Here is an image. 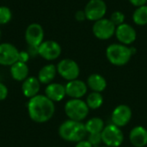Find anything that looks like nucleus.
Masks as SVG:
<instances>
[{
  "label": "nucleus",
  "mask_w": 147,
  "mask_h": 147,
  "mask_svg": "<svg viewBox=\"0 0 147 147\" xmlns=\"http://www.w3.org/2000/svg\"><path fill=\"white\" fill-rule=\"evenodd\" d=\"M102 134V140L109 147H119L124 140V135L121 128L114 124H109L104 127Z\"/></svg>",
  "instance_id": "obj_5"
},
{
  "label": "nucleus",
  "mask_w": 147,
  "mask_h": 147,
  "mask_svg": "<svg viewBox=\"0 0 147 147\" xmlns=\"http://www.w3.org/2000/svg\"><path fill=\"white\" fill-rule=\"evenodd\" d=\"M115 28L116 27L110 19L102 18L94 22L92 32L97 39L106 40L110 39L115 34Z\"/></svg>",
  "instance_id": "obj_7"
},
{
  "label": "nucleus",
  "mask_w": 147,
  "mask_h": 147,
  "mask_svg": "<svg viewBox=\"0 0 147 147\" xmlns=\"http://www.w3.org/2000/svg\"><path fill=\"white\" fill-rule=\"evenodd\" d=\"M133 53L131 47L121 43L111 44L106 49V57L108 60L112 65L116 66L127 65L131 59Z\"/></svg>",
  "instance_id": "obj_3"
},
{
  "label": "nucleus",
  "mask_w": 147,
  "mask_h": 147,
  "mask_svg": "<svg viewBox=\"0 0 147 147\" xmlns=\"http://www.w3.org/2000/svg\"><path fill=\"white\" fill-rule=\"evenodd\" d=\"M53 147H58V146H53Z\"/></svg>",
  "instance_id": "obj_34"
},
{
  "label": "nucleus",
  "mask_w": 147,
  "mask_h": 147,
  "mask_svg": "<svg viewBox=\"0 0 147 147\" xmlns=\"http://www.w3.org/2000/svg\"><path fill=\"white\" fill-rule=\"evenodd\" d=\"M75 147H93L91 146V144L88 141V140H82L78 143H77Z\"/></svg>",
  "instance_id": "obj_31"
},
{
  "label": "nucleus",
  "mask_w": 147,
  "mask_h": 147,
  "mask_svg": "<svg viewBox=\"0 0 147 147\" xmlns=\"http://www.w3.org/2000/svg\"><path fill=\"white\" fill-rule=\"evenodd\" d=\"M25 40L28 47H38L44 41V30L40 24L31 23L25 30Z\"/></svg>",
  "instance_id": "obj_10"
},
{
  "label": "nucleus",
  "mask_w": 147,
  "mask_h": 147,
  "mask_svg": "<svg viewBox=\"0 0 147 147\" xmlns=\"http://www.w3.org/2000/svg\"><path fill=\"white\" fill-rule=\"evenodd\" d=\"M131 144L135 147H145L147 145V129L142 126L134 127L129 134Z\"/></svg>",
  "instance_id": "obj_17"
},
{
  "label": "nucleus",
  "mask_w": 147,
  "mask_h": 147,
  "mask_svg": "<svg viewBox=\"0 0 147 147\" xmlns=\"http://www.w3.org/2000/svg\"><path fill=\"white\" fill-rule=\"evenodd\" d=\"M86 103L90 109H97L103 103V97L99 92H91L86 99Z\"/></svg>",
  "instance_id": "obj_23"
},
{
  "label": "nucleus",
  "mask_w": 147,
  "mask_h": 147,
  "mask_svg": "<svg viewBox=\"0 0 147 147\" xmlns=\"http://www.w3.org/2000/svg\"><path fill=\"white\" fill-rule=\"evenodd\" d=\"M29 59H30V55H29L28 52H27V51H20L19 52L18 61L27 64V62L29 60Z\"/></svg>",
  "instance_id": "obj_27"
},
{
  "label": "nucleus",
  "mask_w": 147,
  "mask_h": 147,
  "mask_svg": "<svg viewBox=\"0 0 147 147\" xmlns=\"http://www.w3.org/2000/svg\"><path fill=\"white\" fill-rule=\"evenodd\" d=\"M129 2L136 7H140L143 5H146L147 3V0H129Z\"/></svg>",
  "instance_id": "obj_30"
},
{
  "label": "nucleus",
  "mask_w": 147,
  "mask_h": 147,
  "mask_svg": "<svg viewBox=\"0 0 147 147\" xmlns=\"http://www.w3.org/2000/svg\"><path fill=\"white\" fill-rule=\"evenodd\" d=\"M19 52L11 43H0V65L11 66L17 62Z\"/></svg>",
  "instance_id": "obj_11"
},
{
  "label": "nucleus",
  "mask_w": 147,
  "mask_h": 147,
  "mask_svg": "<svg viewBox=\"0 0 147 147\" xmlns=\"http://www.w3.org/2000/svg\"><path fill=\"white\" fill-rule=\"evenodd\" d=\"M56 67L57 72L67 81L78 79L80 73L78 63L71 59H64L60 60Z\"/></svg>",
  "instance_id": "obj_6"
},
{
  "label": "nucleus",
  "mask_w": 147,
  "mask_h": 147,
  "mask_svg": "<svg viewBox=\"0 0 147 147\" xmlns=\"http://www.w3.org/2000/svg\"><path fill=\"white\" fill-rule=\"evenodd\" d=\"M101 147H109V146H101Z\"/></svg>",
  "instance_id": "obj_33"
},
{
  "label": "nucleus",
  "mask_w": 147,
  "mask_h": 147,
  "mask_svg": "<svg viewBox=\"0 0 147 147\" xmlns=\"http://www.w3.org/2000/svg\"><path fill=\"white\" fill-rule=\"evenodd\" d=\"M87 131L85 125L81 121L67 120L64 121L59 128V136L65 141L78 143L84 140Z\"/></svg>",
  "instance_id": "obj_2"
},
{
  "label": "nucleus",
  "mask_w": 147,
  "mask_h": 147,
  "mask_svg": "<svg viewBox=\"0 0 147 147\" xmlns=\"http://www.w3.org/2000/svg\"><path fill=\"white\" fill-rule=\"evenodd\" d=\"M62 49L60 45L52 40H44L38 47V55L46 60H55L61 54Z\"/></svg>",
  "instance_id": "obj_9"
},
{
  "label": "nucleus",
  "mask_w": 147,
  "mask_h": 147,
  "mask_svg": "<svg viewBox=\"0 0 147 147\" xmlns=\"http://www.w3.org/2000/svg\"><path fill=\"white\" fill-rule=\"evenodd\" d=\"M115 36L121 44L123 45H131L136 40L137 34L134 27L127 23H123L119 25L115 28Z\"/></svg>",
  "instance_id": "obj_13"
},
{
  "label": "nucleus",
  "mask_w": 147,
  "mask_h": 147,
  "mask_svg": "<svg viewBox=\"0 0 147 147\" xmlns=\"http://www.w3.org/2000/svg\"><path fill=\"white\" fill-rule=\"evenodd\" d=\"M84 125L88 134H101L105 127L104 121L99 117L90 119Z\"/></svg>",
  "instance_id": "obj_21"
},
{
  "label": "nucleus",
  "mask_w": 147,
  "mask_h": 147,
  "mask_svg": "<svg viewBox=\"0 0 147 147\" xmlns=\"http://www.w3.org/2000/svg\"><path fill=\"white\" fill-rule=\"evenodd\" d=\"M88 141L91 144L93 147H98L99 145L102 142V134H89Z\"/></svg>",
  "instance_id": "obj_26"
},
{
  "label": "nucleus",
  "mask_w": 147,
  "mask_h": 147,
  "mask_svg": "<svg viewBox=\"0 0 147 147\" xmlns=\"http://www.w3.org/2000/svg\"><path fill=\"white\" fill-rule=\"evenodd\" d=\"M87 85L94 91L101 93L107 87L106 79L100 74L94 73L91 74L87 80Z\"/></svg>",
  "instance_id": "obj_20"
},
{
  "label": "nucleus",
  "mask_w": 147,
  "mask_h": 147,
  "mask_svg": "<svg viewBox=\"0 0 147 147\" xmlns=\"http://www.w3.org/2000/svg\"><path fill=\"white\" fill-rule=\"evenodd\" d=\"M75 18L78 22H84L85 19H87L84 10H78L75 13Z\"/></svg>",
  "instance_id": "obj_29"
},
{
  "label": "nucleus",
  "mask_w": 147,
  "mask_h": 147,
  "mask_svg": "<svg viewBox=\"0 0 147 147\" xmlns=\"http://www.w3.org/2000/svg\"><path fill=\"white\" fill-rule=\"evenodd\" d=\"M30 119L37 123H45L52 119L55 112L54 102L45 95L29 98L27 104Z\"/></svg>",
  "instance_id": "obj_1"
},
{
  "label": "nucleus",
  "mask_w": 147,
  "mask_h": 147,
  "mask_svg": "<svg viewBox=\"0 0 147 147\" xmlns=\"http://www.w3.org/2000/svg\"><path fill=\"white\" fill-rule=\"evenodd\" d=\"M40 89V82L35 77H28L22 84V91L28 98H32L38 95Z\"/></svg>",
  "instance_id": "obj_16"
},
{
  "label": "nucleus",
  "mask_w": 147,
  "mask_h": 147,
  "mask_svg": "<svg viewBox=\"0 0 147 147\" xmlns=\"http://www.w3.org/2000/svg\"><path fill=\"white\" fill-rule=\"evenodd\" d=\"M132 118L131 109L125 104L118 105L112 113V122L114 125L122 127L127 125Z\"/></svg>",
  "instance_id": "obj_12"
},
{
  "label": "nucleus",
  "mask_w": 147,
  "mask_h": 147,
  "mask_svg": "<svg viewBox=\"0 0 147 147\" xmlns=\"http://www.w3.org/2000/svg\"><path fill=\"white\" fill-rule=\"evenodd\" d=\"M0 39H1V29H0Z\"/></svg>",
  "instance_id": "obj_32"
},
{
  "label": "nucleus",
  "mask_w": 147,
  "mask_h": 147,
  "mask_svg": "<svg viewBox=\"0 0 147 147\" xmlns=\"http://www.w3.org/2000/svg\"><path fill=\"white\" fill-rule=\"evenodd\" d=\"M110 21L115 24V27L121 25L124 23L125 21V15L121 12V11H115L112 13V15L110 16Z\"/></svg>",
  "instance_id": "obj_25"
},
{
  "label": "nucleus",
  "mask_w": 147,
  "mask_h": 147,
  "mask_svg": "<svg viewBox=\"0 0 147 147\" xmlns=\"http://www.w3.org/2000/svg\"><path fill=\"white\" fill-rule=\"evenodd\" d=\"M84 12L87 20L96 22L104 18L107 12V4L103 0H90L84 8Z\"/></svg>",
  "instance_id": "obj_8"
},
{
  "label": "nucleus",
  "mask_w": 147,
  "mask_h": 147,
  "mask_svg": "<svg viewBox=\"0 0 147 147\" xmlns=\"http://www.w3.org/2000/svg\"><path fill=\"white\" fill-rule=\"evenodd\" d=\"M12 12L7 6H0V25H5L10 22Z\"/></svg>",
  "instance_id": "obj_24"
},
{
  "label": "nucleus",
  "mask_w": 147,
  "mask_h": 147,
  "mask_svg": "<svg viewBox=\"0 0 147 147\" xmlns=\"http://www.w3.org/2000/svg\"><path fill=\"white\" fill-rule=\"evenodd\" d=\"M133 20L135 24L144 26L147 24V5L137 7L133 14Z\"/></svg>",
  "instance_id": "obj_22"
},
{
  "label": "nucleus",
  "mask_w": 147,
  "mask_h": 147,
  "mask_svg": "<svg viewBox=\"0 0 147 147\" xmlns=\"http://www.w3.org/2000/svg\"><path fill=\"white\" fill-rule=\"evenodd\" d=\"M8 93H9V90L6 85L3 84V83H0V101L5 100L8 96Z\"/></svg>",
  "instance_id": "obj_28"
},
{
  "label": "nucleus",
  "mask_w": 147,
  "mask_h": 147,
  "mask_svg": "<svg viewBox=\"0 0 147 147\" xmlns=\"http://www.w3.org/2000/svg\"><path fill=\"white\" fill-rule=\"evenodd\" d=\"M57 74V67L53 64H48L44 65L38 72L37 78L40 84H49L54 79Z\"/></svg>",
  "instance_id": "obj_19"
},
{
  "label": "nucleus",
  "mask_w": 147,
  "mask_h": 147,
  "mask_svg": "<svg viewBox=\"0 0 147 147\" xmlns=\"http://www.w3.org/2000/svg\"><path fill=\"white\" fill-rule=\"evenodd\" d=\"M45 96H47L53 102L62 101L66 96L65 87L59 83H51L45 89Z\"/></svg>",
  "instance_id": "obj_15"
},
{
  "label": "nucleus",
  "mask_w": 147,
  "mask_h": 147,
  "mask_svg": "<svg viewBox=\"0 0 147 147\" xmlns=\"http://www.w3.org/2000/svg\"><path fill=\"white\" fill-rule=\"evenodd\" d=\"M89 107L86 102L81 99H71L65 105V113L70 120L82 121L89 114Z\"/></svg>",
  "instance_id": "obj_4"
},
{
  "label": "nucleus",
  "mask_w": 147,
  "mask_h": 147,
  "mask_svg": "<svg viewBox=\"0 0 147 147\" xmlns=\"http://www.w3.org/2000/svg\"><path fill=\"white\" fill-rule=\"evenodd\" d=\"M9 71L12 78L18 82H23L28 77L29 69L26 63L17 61L10 66Z\"/></svg>",
  "instance_id": "obj_18"
},
{
  "label": "nucleus",
  "mask_w": 147,
  "mask_h": 147,
  "mask_svg": "<svg viewBox=\"0 0 147 147\" xmlns=\"http://www.w3.org/2000/svg\"><path fill=\"white\" fill-rule=\"evenodd\" d=\"M65 87L66 95L72 99H80L87 93V84L79 79L68 81Z\"/></svg>",
  "instance_id": "obj_14"
}]
</instances>
